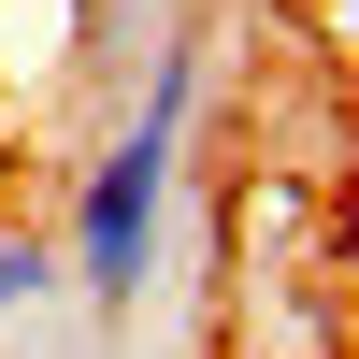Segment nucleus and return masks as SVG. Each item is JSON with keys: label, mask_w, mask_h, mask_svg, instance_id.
Returning a JSON list of instances; mask_svg holds the SVG:
<instances>
[{"label": "nucleus", "mask_w": 359, "mask_h": 359, "mask_svg": "<svg viewBox=\"0 0 359 359\" xmlns=\"http://www.w3.org/2000/svg\"><path fill=\"white\" fill-rule=\"evenodd\" d=\"M187 130H201V43L172 29L158 72H144V101L101 130V158L72 172V259L57 273L86 287L101 316H144V287H158V245H172V187H187Z\"/></svg>", "instance_id": "nucleus-1"}, {"label": "nucleus", "mask_w": 359, "mask_h": 359, "mask_svg": "<svg viewBox=\"0 0 359 359\" xmlns=\"http://www.w3.org/2000/svg\"><path fill=\"white\" fill-rule=\"evenodd\" d=\"M43 287H57V245L43 230H0V316H29Z\"/></svg>", "instance_id": "nucleus-2"}]
</instances>
